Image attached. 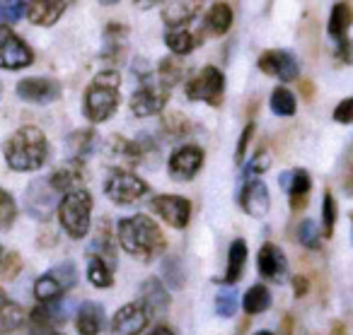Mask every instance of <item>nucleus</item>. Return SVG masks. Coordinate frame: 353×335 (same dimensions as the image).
Segmentation results:
<instances>
[{
  "label": "nucleus",
  "instance_id": "26",
  "mask_svg": "<svg viewBox=\"0 0 353 335\" xmlns=\"http://www.w3.org/2000/svg\"><path fill=\"white\" fill-rule=\"evenodd\" d=\"M245 263H247V244H245V239H235L230 251H228V270H225L223 282H225V285H235V282L240 280L242 270H245Z\"/></svg>",
  "mask_w": 353,
  "mask_h": 335
},
{
  "label": "nucleus",
  "instance_id": "11",
  "mask_svg": "<svg viewBox=\"0 0 353 335\" xmlns=\"http://www.w3.org/2000/svg\"><path fill=\"white\" fill-rule=\"evenodd\" d=\"M148 321L150 316H148L145 306L141 301H131L114 314L112 323H109V335H141Z\"/></svg>",
  "mask_w": 353,
  "mask_h": 335
},
{
  "label": "nucleus",
  "instance_id": "16",
  "mask_svg": "<svg viewBox=\"0 0 353 335\" xmlns=\"http://www.w3.org/2000/svg\"><path fill=\"white\" fill-rule=\"evenodd\" d=\"M68 314H70L68 301H63V299L39 301V306L32 311L30 321H32V325H34V330H49V328H56V325H63Z\"/></svg>",
  "mask_w": 353,
  "mask_h": 335
},
{
  "label": "nucleus",
  "instance_id": "8",
  "mask_svg": "<svg viewBox=\"0 0 353 335\" xmlns=\"http://www.w3.org/2000/svg\"><path fill=\"white\" fill-rule=\"evenodd\" d=\"M34 54L8 25H0V70H22L32 65Z\"/></svg>",
  "mask_w": 353,
  "mask_h": 335
},
{
  "label": "nucleus",
  "instance_id": "47",
  "mask_svg": "<svg viewBox=\"0 0 353 335\" xmlns=\"http://www.w3.org/2000/svg\"><path fill=\"white\" fill-rule=\"evenodd\" d=\"M254 123H247L245 131H242L240 136V142H237V152H235V162L237 164H242V160H245V152H247V145H250L252 136H254Z\"/></svg>",
  "mask_w": 353,
  "mask_h": 335
},
{
  "label": "nucleus",
  "instance_id": "49",
  "mask_svg": "<svg viewBox=\"0 0 353 335\" xmlns=\"http://www.w3.org/2000/svg\"><path fill=\"white\" fill-rule=\"evenodd\" d=\"M336 58L341 63H353V41L348 36L336 39Z\"/></svg>",
  "mask_w": 353,
  "mask_h": 335
},
{
  "label": "nucleus",
  "instance_id": "13",
  "mask_svg": "<svg viewBox=\"0 0 353 335\" xmlns=\"http://www.w3.org/2000/svg\"><path fill=\"white\" fill-rule=\"evenodd\" d=\"M17 97L30 104H51L61 99V85L51 78H25L17 83Z\"/></svg>",
  "mask_w": 353,
  "mask_h": 335
},
{
  "label": "nucleus",
  "instance_id": "17",
  "mask_svg": "<svg viewBox=\"0 0 353 335\" xmlns=\"http://www.w3.org/2000/svg\"><path fill=\"white\" fill-rule=\"evenodd\" d=\"M141 304L145 306L148 316L150 318H162L170 309V292L165 290L162 280L150 277V280L143 282L141 287Z\"/></svg>",
  "mask_w": 353,
  "mask_h": 335
},
{
  "label": "nucleus",
  "instance_id": "59",
  "mask_svg": "<svg viewBox=\"0 0 353 335\" xmlns=\"http://www.w3.org/2000/svg\"><path fill=\"white\" fill-rule=\"evenodd\" d=\"M0 261H3V251H0Z\"/></svg>",
  "mask_w": 353,
  "mask_h": 335
},
{
  "label": "nucleus",
  "instance_id": "44",
  "mask_svg": "<svg viewBox=\"0 0 353 335\" xmlns=\"http://www.w3.org/2000/svg\"><path fill=\"white\" fill-rule=\"evenodd\" d=\"M271 166V157H269V152H256L254 157H252L250 162H247V166H245V176L247 179H252V176H256V174H264L266 169Z\"/></svg>",
  "mask_w": 353,
  "mask_h": 335
},
{
  "label": "nucleus",
  "instance_id": "40",
  "mask_svg": "<svg viewBox=\"0 0 353 335\" xmlns=\"http://www.w3.org/2000/svg\"><path fill=\"white\" fill-rule=\"evenodd\" d=\"M334 224H336V200H334V195L327 191V193H324V200H322V227H324V234H327V237H332Z\"/></svg>",
  "mask_w": 353,
  "mask_h": 335
},
{
  "label": "nucleus",
  "instance_id": "24",
  "mask_svg": "<svg viewBox=\"0 0 353 335\" xmlns=\"http://www.w3.org/2000/svg\"><path fill=\"white\" fill-rule=\"evenodd\" d=\"M232 27V10L228 3H216L211 10L206 12V20H203V30L213 36H223Z\"/></svg>",
  "mask_w": 353,
  "mask_h": 335
},
{
  "label": "nucleus",
  "instance_id": "3",
  "mask_svg": "<svg viewBox=\"0 0 353 335\" xmlns=\"http://www.w3.org/2000/svg\"><path fill=\"white\" fill-rule=\"evenodd\" d=\"M119 85H121V75L114 68L94 75V80L88 85L83 97V111L88 116V121L104 123L114 116V111L119 109V102H121Z\"/></svg>",
  "mask_w": 353,
  "mask_h": 335
},
{
  "label": "nucleus",
  "instance_id": "27",
  "mask_svg": "<svg viewBox=\"0 0 353 335\" xmlns=\"http://www.w3.org/2000/svg\"><path fill=\"white\" fill-rule=\"evenodd\" d=\"M165 44L174 56H187V54H192L194 46H196V36H194V32L187 30V27H174V30H170L165 34Z\"/></svg>",
  "mask_w": 353,
  "mask_h": 335
},
{
  "label": "nucleus",
  "instance_id": "4",
  "mask_svg": "<svg viewBox=\"0 0 353 335\" xmlns=\"http://www.w3.org/2000/svg\"><path fill=\"white\" fill-rule=\"evenodd\" d=\"M92 198L85 188H73L59 203V222L70 239H83L90 232Z\"/></svg>",
  "mask_w": 353,
  "mask_h": 335
},
{
  "label": "nucleus",
  "instance_id": "51",
  "mask_svg": "<svg viewBox=\"0 0 353 335\" xmlns=\"http://www.w3.org/2000/svg\"><path fill=\"white\" fill-rule=\"evenodd\" d=\"M343 188H346L348 195H353V164L348 166V174H346V181H343Z\"/></svg>",
  "mask_w": 353,
  "mask_h": 335
},
{
  "label": "nucleus",
  "instance_id": "48",
  "mask_svg": "<svg viewBox=\"0 0 353 335\" xmlns=\"http://www.w3.org/2000/svg\"><path fill=\"white\" fill-rule=\"evenodd\" d=\"M334 121L336 123H353V97L343 99V102L334 109Z\"/></svg>",
  "mask_w": 353,
  "mask_h": 335
},
{
  "label": "nucleus",
  "instance_id": "32",
  "mask_svg": "<svg viewBox=\"0 0 353 335\" xmlns=\"http://www.w3.org/2000/svg\"><path fill=\"white\" fill-rule=\"evenodd\" d=\"M271 111L276 114V116H293L295 111H298V102H295V94L290 92L288 87H276L274 92H271Z\"/></svg>",
  "mask_w": 353,
  "mask_h": 335
},
{
  "label": "nucleus",
  "instance_id": "2",
  "mask_svg": "<svg viewBox=\"0 0 353 335\" xmlns=\"http://www.w3.org/2000/svg\"><path fill=\"white\" fill-rule=\"evenodd\" d=\"M117 239L123 251L143 261H150L165 251V237L148 215H133L121 219L117 224Z\"/></svg>",
  "mask_w": 353,
  "mask_h": 335
},
{
  "label": "nucleus",
  "instance_id": "57",
  "mask_svg": "<svg viewBox=\"0 0 353 335\" xmlns=\"http://www.w3.org/2000/svg\"><path fill=\"white\" fill-rule=\"evenodd\" d=\"M254 335H274V333H269V330H259V333H254Z\"/></svg>",
  "mask_w": 353,
  "mask_h": 335
},
{
  "label": "nucleus",
  "instance_id": "36",
  "mask_svg": "<svg viewBox=\"0 0 353 335\" xmlns=\"http://www.w3.org/2000/svg\"><path fill=\"white\" fill-rule=\"evenodd\" d=\"M15 217H17L15 200H12V195L8 193V191L0 188V229H3V232L10 229L12 222H15Z\"/></svg>",
  "mask_w": 353,
  "mask_h": 335
},
{
  "label": "nucleus",
  "instance_id": "29",
  "mask_svg": "<svg viewBox=\"0 0 353 335\" xmlns=\"http://www.w3.org/2000/svg\"><path fill=\"white\" fill-rule=\"evenodd\" d=\"M88 280L94 287H112L114 282V266L109 261H104L102 256H90L88 261Z\"/></svg>",
  "mask_w": 353,
  "mask_h": 335
},
{
  "label": "nucleus",
  "instance_id": "22",
  "mask_svg": "<svg viewBox=\"0 0 353 335\" xmlns=\"http://www.w3.org/2000/svg\"><path fill=\"white\" fill-rule=\"evenodd\" d=\"M75 328L80 335H99L104 328V309L97 301H83L75 316Z\"/></svg>",
  "mask_w": 353,
  "mask_h": 335
},
{
  "label": "nucleus",
  "instance_id": "7",
  "mask_svg": "<svg viewBox=\"0 0 353 335\" xmlns=\"http://www.w3.org/2000/svg\"><path fill=\"white\" fill-rule=\"evenodd\" d=\"M104 193L117 205H131L148 193V184L141 176L133 174V171L114 169L112 174L107 176V181H104Z\"/></svg>",
  "mask_w": 353,
  "mask_h": 335
},
{
  "label": "nucleus",
  "instance_id": "31",
  "mask_svg": "<svg viewBox=\"0 0 353 335\" xmlns=\"http://www.w3.org/2000/svg\"><path fill=\"white\" fill-rule=\"evenodd\" d=\"M104 39H107V49H104L102 58H121L123 49H126V27L107 25Z\"/></svg>",
  "mask_w": 353,
  "mask_h": 335
},
{
  "label": "nucleus",
  "instance_id": "38",
  "mask_svg": "<svg viewBox=\"0 0 353 335\" xmlns=\"http://www.w3.org/2000/svg\"><path fill=\"white\" fill-rule=\"evenodd\" d=\"M162 128H165L170 136H187V133L192 131V123H189V118L184 116V114L174 111V114H167L165 121H162Z\"/></svg>",
  "mask_w": 353,
  "mask_h": 335
},
{
  "label": "nucleus",
  "instance_id": "46",
  "mask_svg": "<svg viewBox=\"0 0 353 335\" xmlns=\"http://www.w3.org/2000/svg\"><path fill=\"white\" fill-rule=\"evenodd\" d=\"M310 186H312V181H310V174L305 169H298V171H293V181H290L288 193L290 195H307Z\"/></svg>",
  "mask_w": 353,
  "mask_h": 335
},
{
  "label": "nucleus",
  "instance_id": "39",
  "mask_svg": "<svg viewBox=\"0 0 353 335\" xmlns=\"http://www.w3.org/2000/svg\"><path fill=\"white\" fill-rule=\"evenodd\" d=\"M30 6L22 3H0V25H15L27 15Z\"/></svg>",
  "mask_w": 353,
  "mask_h": 335
},
{
  "label": "nucleus",
  "instance_id": "21",
  "mask_svg": "<svg viewBox=\"0 0 353 335\" xmlns=\"http://www.w3.org/2000/svg\"><path fill=\"white\" fill-rule=\"evenodd\" d=\"M83 181H85V166L80 160L68 162V164L61 166L59 171H54V174L49 176V184L54 186L59 193H68V191H73V188H80Z\"/></svg>",
  "mask_w": 353,
  "mask_h": 335
},
{
  "label": "nucleus",
  "instance_id": "58",
  "mask_svg": "<svg viewBox=\"0 0 353 335\" xmlns=\"http://www.w3.org/2000/svg\"><path fill=\"white\" fill-rule=\"evenodd\" d=\"M0 97H3V83H0Z\"/></svg>",
  "mask_w": 353,
  "mask_h": 335
},
{
  "label": "nucleus",
  "instance_id": "60",
  "mask_svg": "<svg viewBox=\"0 0 353 335\" xmlns=\"http://www.w3.org/2000/svg\"><path fill=\"white\" fill-rule=\"evenodd\" d=\"M51 335H59V333H51Z\"/></svg>",
  "mask_w": 353,
  "mask_h": 335
},
{
  "label": "nucleus",
  "instance_id": "55",
  "mask_svg": "<svg viewBox=\"0 0 353 335\" xmlns=\"http://www.w3.org/2000/svg\"><path fill=\"white\" fill-rule=\"evenodd\" d=\"M0 3H22V6H32L34 0H0Z\"/></svg>",
  "mask_w": 353,
  "mask_h": 335
},
{
  "label": "nucleus",
  "instance_id": "10",
  "mask_svg": "<svg viewBox=\"0 0 353 335\" xmlns=\"http://www.w3.org/2000/svg\"><path fill=\"white\" fill-rule=\"evenodd\" d=\"M157 217L174 229H184L192 219V203L182 195H157L150 205Z\"/></svg>",
  "mask_w": 353,
  "mask_h": 335
},
{
  "label": "nucleus",
  "instance_id": "41",
  "mask_svg": "<svg viewBox=\"0 0 353 335\" xmlns=\"http://www.w3.org/2000/svg\"><path fill=\"white\" fill-rule=\"evenodd\" d=\"M22 272V258L20 253H6L3 256V261H0V275H3V280H15L17 275Z\"/></svg>",
  "mask_w": 353,
  "mask_h": 335
},
{
  "label": "nucleus",
  "instance_id": "54",
  "mask_svg": "<svg viewBox=\"0 0 353 335\" xmlns=\"http://www.w3.org/2000/svg\"><path fill=\"white\" fill-rule=\"evenodd\" d=\"M148 335H174V333H172V330L167 328V325H157V328H152Z\"/></svg>",
  "mask_w": 353,
  "mask_h": 335
},
{
  "label": "nucleus",
  "instance_id": "28",
  "mask_svg": "<svg viewBox=\"0 0 353 335\" xmlns=\"http://www.w3.org/2000/svg\"><path fill=\"white\" fill-rule=\"evenodd\" d=\"M351 22H353L351 6H348V3H336V6L332 8V15H329V25H327L329 36H332V39H341V36H346Z\"/></svg>",
  "mask_w": 353,
  "mask_h": 335
},
{
  "label": "nucleus",
  "instance_id": "42",
  "mask_svg": "<svg viewBox=\"0 0 353 335\" xmlns=\"http://www.w3.org/2000/svg\"><path fill=\"white\" fill-rule=\"evenodd\" d=\"M298 239H300V244L303 246H307V248H319V229H317V224L312 222V219H305L303 224L298 227Z\"/></svg>",
  "mask_w": 353,
  "mask_h": 335
},
{
  "label": "nucleus",
  "instance_id": "50",
  "mask_svg": "<svg viewBox=\"0 0 353 335\" xmlns=\"http://www.w3.org/2000/svg\"><path fill=\"white\" fill-rule=\"evenodd\" d=\"M293 285H295V296H303L305 290H307V280L305 277H293Z\"/></svg>",
  "mask_w": 353,
  "mask_h": 335
},
{
  "label": "nucleus",
  "instance_id": "6",
  "mask_svg": "<svg viewBox=\"0 0 353 335\" xmlns=\"http://www.w3.org/2000/svg\"><path fill=\"white\" fill-rule=\"evenodd\" d=\"M167 99H170V87L162 85L157 80V75L152 80H145L136 92L128 99V107L131 114L138 118H148V116H157V114L165 109Z\"/></svg>",
  "mask_w": 353,
  "mask_h": 335
},
{
  "label": "nucleus",
  "instance_id": "19",
  "mask_svg": "<svg viewBox=\"0 0 353 335\" xmlns=\"http://www.w3.org/2000/svg\"><path fill=\"white\" fill-rule=\"evenodd\" d=\"M203 0H170L162 10V22L170 30L174 27H184L187 22H192L196 17V12L201 10Z\"/></svg>",
  "mask_w": 353,
  "mask_h": 335
},
{
  "label": "nucleus",
  "instance_id": "9",
  "mask_svg": "<svg viewBox=\"0 0 353 335\" xmlns=\"http://www.w3.org/2000/svg\"><path fill=\"white\" fill-rule=\"evenodd\" d=\"M203 166V150L199 145H182L170 155V176L174 181H192Z\"/></svg>",
  "mask_w": 353,
  "mask_h": 335
},
{
  "label": "nucleus",
  "instance_id": "33",
  "mask_svg": "<svg viewBox=\"0 0 353 335\" xmlns=\"http://www.w3.org/2000/svg\"><path fill=\"white\" fill-rule=\"evenodd\" d=\"M242 306H245L247 314H261L271 306V294L264 285H254L247 290L245 299H242Z\"/></svg>",
  "mask_w": 353,
  "mask_h": 335
},
{
  "label": "nucleus",
  "instance_id": "37",
  "mask_svg": "<svg viewBox=\"0 0 353 335\" xmlns=\"http://www.w3.org/2000/svg\"><path fill=\"white\" fill-rule=\"evenodd\" d=\"M237 311V292L235 290H223L216 296V314L223 318H232Z\"/></svg>",
  "mask_w": 353,
  "mask_h": 335
},
{
  "label": "nucleus",
  "instance_id": "12",
  "mask_svg": "<svg viewBox=\"0 0 353 335\" xmlns=\"http://www.w3.org/2000/svg\"><path fill=\"white\" fill-rule=\"evenodd\" d=\"M259 70L264 75H274V78L283 80V83L298 80V75H300L295 56L290 54V51H283V49L264 51V54L259 56Z\"/></svg>",
  "mask_w": 353,
  "mask_h": 335
},
{
  "label": "nucleus",
  "instance_id": "43",
  "mask_svg": "<svg viewBox=\"0 0 353 335\" xmlns=\"http://www.w3.org/2000/svg\"><path fill=\"white\" fill-rule=\"evenodd\" d=\"M162 270H165V280L170 282V287H179L184 285V272H182V266H179V261L176 258H167L165 263H162Z\"/></svg>",
  "mask_w": 353,
  "mask_h": 335
},
{
  "label": "nucleus",
  "instance_id": "35",
  "mask_svg": "<svg viewBox=\"0 0 353 335\" xmlns=\"http://www.w3.org/2000/svg\"><path fill=\"white\" fill-rule=\"evenodd\" d=\"M155 73H157V80H160L162 85H167V87H174L179 80H182V68L174 63L172 58H165V61H160L157 63V68H155Z\"/></svg>",
  "mask_w": 353,
  "mask_h": 335
},
{
  "label": "nucleus",
  "instance_id": "30",
  "mask_svg": "<svg viewBox=\"0 0 353 335\" xmlns=\"http://www.w3.org/2000/svg\"><path fill=\"white\" fill-rule=\"evenodd\" d=\"M109 152L119 160H126L128 164L141 160L143 155V147L138 140H126V138H119V136H112L109 138Z\"/></svg>",
  "mask_w": 353,
  "mask_h": 335
},
{
  "label": "nucleus",
  "instance_id": "25",
  "mask_svg": "<svg viewBox=\"0 0 353 335\" xmlns=\"http://www.w3.org/2000/svg\"><path fill=\"white\" fill-rule=\"evenodd\" d=\"M94 145H97V133H94L92 128H85V131L70 133L68 140H65L68 155L73 157V160H80V162H85V157L92 155Z\"/></svg>",
  "mask_w": 353,
  "mask_h": 335
},
{
  "label": "nucleus",
  "instance_id": "15",
  "mask_svg": "<svg viewBox=\"0 0 353 335\" xmlns=\"http://www.w3.org/2000/svg\"><path fill=\"white\" fill-rule=\"evenodd\" d=\"M240 205L247 215L252 217H264L271 208V198H269V188H266L264 181L254 179L252 176L240 191Z\"/></svg>",
  "mask_w": 353,
  "mask_h": 335
},
{
  "label": "nucleus",
  "instance_id": "14",
  "mask_svg": "<svg viewBox=\"0 0 353 335\" xmlns=\"http://www.w3.org/2000/svg\"><path fill=\"white\" fill-rule=\"evenodd\" d=\"M54 205H59V191L49 181H34L27 191V213L37 219H49L54 213Z\"/></svg>",
  "mask_w": 353,
  "mask_h": 335
},
{
  "label": "nucleus",
  "instance_id": "34",
  "mask_svg": "<svg viewBox=\"0 0 353 335\" xmlns=\"http://www.w3.org/2000/svg\"><path fill=\"white\" fill-rule=\"evenodd\" d=\"M63 287H61V282L54 277V272H46V275H41L39 280L34 282V296L39 301H51V299H59L61 294H63Z\"/></svg>",
  "mask_w": 353,
  "mask_h": 335
},
{
  "label": "nucleus",
  "instance_id": "18",
  "mask_svg": "<svg viewBox=\"0 0 353 335\" xmlns=\"http://www.w3.org/2000/svg\"><path fill=\"white\" fill-rule=\"evenodd\" d=\"M259 275L264 280H271V282H281L288 270V261H285V253L281 251L276 244H264L259 251Z\"/></svg>",
  "mask_w": 353,
  "mask_h": 335
},
{
  "label": "nucleus",
  "instance_id": "5",
  "mask_svg": "<svg viewBox=\"0 0 353 335\" xmlns=\"http://www.w3.org/2000/svg\"><path fill=\"white\" fill-rule=\"evenodd\" d=\"M225 94V75L216 65L201 68L192 80L187 83V97L192 102H203L208 107H218Z\"/></svg>",
  "mask_w": 353,
  "mask_h": 335
},
{
  "label": "nucleus",
  "instance_id": "53",
  "mask_svg": "<svg viewBox=\"0 0 353 335\" xmlns=\"http://www.w3.org/2000/svg\"><path fill=\"white\" fill-rule=\"evenodd\" d=\"M281 188L288 191L290 188V181H293V171H285V174H281Z\"/></svg>",
  "mask_w": 353,
  "mask_h": 335
},
{
  "label": "nucleus",
  "instance_id": "20",
  "mask_svg": "<svg viewBox=\"0 0 353 335\" xmlns=\"http://www.w3.org/2000/svg\"><path fill=\"white\" fill-rule=\"evenodd\" d=\"M65 6H68V0H34L27 10V20L37 27H51L61 20Z\"/></svg>",
  "mask_w": 353,
  "mask_h": 335
},
{
  "label": "nucleus",
  "instance_id": "23",
  "mask_svg": "<svg viewBox=\"0 0 353 335\" xmlns=\"http://www.w3.org/2000/svg\"><path fill=\"white\" fill-rule=\"evenodd\" d=\"M22 323H25V311H22V306L8 299L6 292L0 290V335L22 328Z\"/></svg>",
  "mask_w": 353,
  "mask_h": 335
},
{
  "label": "nucleus",
  "instance_id": "1",
  "mask_svg": "<svg viewBox=\"0 0 353 335\" xmlns=\"http://www.w3.org/2000/svg\"><path fill=\"white\" fill-rule=\"evenodd\" d=\"M3 155L12 171H37L46 164L49 140L37 126H22L3 145Z\"/></svg>",
  "mask_w": 353,
  "mask_h": 335
},
{
  "label": "nucleus",
  "instance_id": "45",
  "mask_svg": "<svg viewBox=\"0 0 353 335\" xmlns=\"http://www.w3.org/2000/svg\"><path fill=\"white\" fill-rule=\"evenodd\" d=\"M51 272H54V277L61 282V287H63V290H70V287L75 285V280H78V272H75V266H73V263H68V261L61 263V266H59V268H54Z\"/></svg>",
  "mask_w": 353,
  "mask_h": 335
},
{
  "label": "nucleus",
  "instance_id": "56",
  "mask_svg": "<svg viewBox=\"0 0 353 335\" xmlns=\"http://www.w3.org/2000/svg\"><path fill=\"white\" fill-rule=\"evenodd\" d=\"M99 3H102V6H117L119 0H99Z\"/></svg>",
  "mask_w": 353,
  "mask_h": 335
},
{
  "label": "nucleus",
  "instance_id": "52",
  "mask_svg": "<svg viewBox=\"0 0 353 335\" xmlns=\"http://www.w3.org/2000/svg\"><path fill=\"white\" fill-rule=\"evenodd\" d=\"M133 3H136L141 10H150V8H155L157 3H162V0H133Z\"/></svg>",
  "mask_w": 353,
  "mask_h": 335
}]
</instances>
